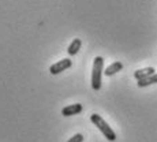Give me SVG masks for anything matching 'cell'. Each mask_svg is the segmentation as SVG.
Segmentation results:
<instances>
[{"instance_id": "6da1fadb", "label": "cell", "mask_w": 157, "mask_h": 142, "mask_svg": "<svg viewBox=\"0 0 157 142\" xmlns=\"http://www.w3.org/2000/svg\"><path fill=\"white\" fill-rule=\"evenodd\" d=\"M90 120H92L93 125H94L96 127H97L102 132V135H104L108 141H115V140H116V134H115V131L109 127V126H108V123L102 119L100 115L93 113L92 116H90Z\"/></svg>"}, {"instance_id": "8992f818", "label": "cell", "mask_w": 157, "mask_h": 142, "mask_svg": "<svg viewBox=\"0 0 157 142\" xmlns=\"http://www.w3.org/2000/svg\"><path fill=\"white\" fill-rule=\"evenodd\" d=\"M123 68V64L120 62H115V63H112L111 66H108L107 68L104 70V74L107 75V77H111V75H115L117 71H120Z\"/></svg>"}, {"instance_id": "7a4b0ae2", "label": "cell", "mask_w": 157, "mask_h": 142, "mask_svg": "<svg viewBox=\"0 0 157 142\" xmlns=\"http://www.w3.org/2000/svg\"><path fill=\"white\" fill-rule=\"evenodd\" d=\"M102 67H104V59L101 56H97L93 62V70H92V87L94 90L101 89V74Z\"/></svg>"}, {"instance_id": "52a82bcc", "label": "cell", "mask_w": 157, "mask_h": 142, "mask_svg": "<svg viewBox=\"0 0 157 142\" xmlns=\"http://www.w3.org/2000/svg\"><path fill=\"white\" fill-rule=\"evenodd\" d=\"M81 45H82V41H81L79 38H74V41L70 44V47H68V49H67L68 55H70V56L77 55L78 51L81 49Z\"/></svg>"}, {"instance_id": "9c48e42d", "label": "cell", "mask_w": 157, "mask_h": 142, "mask_svg": "<svg viewBox=\"0 0 157 142\" xmlns=\"http://www.w3.org/2000/svg\"><path fill=\"white\" fill-rule=\"evenodd\" d=\"M67 142H83V135L82 134H75L74 137H71Z\"/></svg>"}, {"instance_id": "ba28073f", "label": "cell", "mask_w": 157, "mask_h": 142, "mask_svg": "<svg viewBox=\"0 0 157 142\" xmlns=\"http://www.w3.org/2000/svg\"><path fill=\"white\" fill-rule=\"evenodd\" d=\"M153 83H157V72L153 75H150L149 78H146V79H141L137 82L138 87H146L149 85H153Z\"/></svg>"}, {"instance_id": "3957f363", "label": "cell", "mask_w": 157, "mask_h": 142, "mask_svg": "<svg viewBox=\"0 0 157 142\" xmlns=\"http://www.w3.org/2000/svg\"><path fill=\"white\" fill-rule=\"evenodd\" d=\"M71 66H72V62H71L70 59H63V60H60V62H57V63H55V64L51 66V67H49V72L52 75L60 74L62 71L70 68Z\"/></svg>"}, {"instance_id": "277c9868", "label": "cell", "mask_w": 157, "mask_h": 142, "mask_svg": "<svg viewBox=\"0 0 157 142\" xmlns=\"http://www.w3.org/2000/svg\"><path fill=\"white\" fill-rule=\"evenodd\" d=\"M83 109L82 104H72V105H68V107H64L62 109V115L63 116H72V115H78L81 113Z\"/></svg>"}, {"instance_id": "5b68a950", "label": "cell", "mask_w": 157, "mask_h": 142, "mask_svg": "<svg viewBox=\"0 0 157 142\" xmlns=\"http://www.w3.org/2000/svg\"><path fill=\"white\" fill-rule=\"evenodd\" d=\"M156 74L155 72V68L153 67H146V68H141V70H137L134 72V78L137 81H141V79H146L149 78L150 75Z\"/></svg>"}]
</instances>
